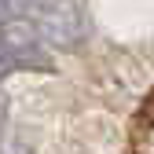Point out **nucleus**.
Here are the masks:
<instances>
[{
  "label": "nucleus",
  "mask_w": 154,
  "mask_h": 154,
  "mask_svg": "<svg viewBox=\"0 0 154 154\" xmlns=\"http://www.w3.org/2000/svg\"><path fill=\"white\" fill-rule=\"evenodd\" d=\"M48 48L41 41L26 18H4L0 22V77H8L11 70H44Z\"/></svg>",
  "instance_id": "obj_1"
},
{
  "label": "nucleus",
  "mask_w": 154,
  "mask_h": 154,
  "mask_svg": "<svg viewBox=\"0 0 154 154\" xmlns=\"http://www.w3.org/2000/svg\"><path fill=\"white\" fill-rule=\"evenodd\" d=\"M0 154H29V147L22 140H15V136H4V143H0Z\"/></svg>",
  "instance_id": "obj_2"
}]
</instances>
